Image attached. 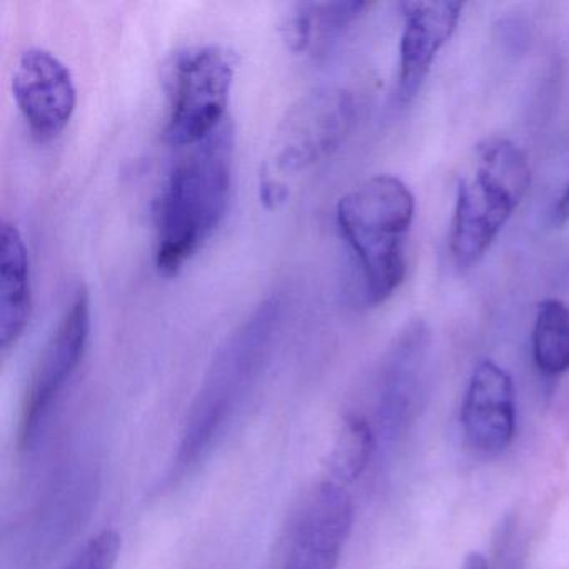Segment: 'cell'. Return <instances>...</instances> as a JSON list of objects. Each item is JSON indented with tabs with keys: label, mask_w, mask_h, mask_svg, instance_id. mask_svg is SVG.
<instances>
[{
	"label": "cell",
	"mask_w": 569,
	"mask_h": 569,
	"mask_svg": "<svg viewBox=\"0 0 569 569\" xmlns=\"http://www.w3.org/2000/svg\"><path fill=\"white\" fill-rule=\"evenodd\" d=\"M232 159L234 128L228 119L166 176L154 204V259L161 274H178L221 224L231 196Z\"/></svg>",
	"instance_id": "obj_1"
},
{
	"label": "cell",
	"mask_w": 569,
	"mask_h": 569,
	"mask_svg": "<svg viewBox=\"0 0 569 569\" xmlns=\"http://www.w3.org/2000/svg\"><path fill=\"white\" fill-rule=\"evenodd\" d=\"M416 199L395 176H376L346 192L336 206L339 232L361 274L371 306L388 301L406 276V241Z\"/></svg>",
	"instance_id": "obj_2"
},
{
	"label": "cell",
	"mask_w": 569,
	"mask_h": 569,
	"mask_svg": "<svg viewBox=\"0 0 569 569\" xmlns=\"http://www.w3.org/2000/svg\"><path fill=\"white\" fill-rule=\"evenodd\" d=\"M531 184L525 152L508 139L491 138L476 146L459 176L449 249L456 266L478 264Z\"/></svg>",
	"instance_id": "obj_3"
},
{
	"label": "cell",
	"mask_w": 569,
	"mask_h": 569,
	"mask_svg": "<svg viewBox=\"0 0 569 569\" xmlns=\"http://www.w3.org/2000/svg\"><path fill=\"white\" fill-rule=\"evenodd\" d=\"M355 102L335 86L311 89L286 111L269 141L259 172V196L266 208H278L292 186L325 161L348 134Z\"/></svg>",
	"instance_id": "obj_4"
},
{
	"label": "cell",
	"mask_w": 569,
	"mask_h": 569,
	"mask_svg": "<svg viewBox=\"0 0 569 569\" xmlns=\"http://www.w3.org/2000/svg\"><path fill=\"white\" fill-rule=\"evenodd\" d=\"M238 56L216 42L178 49L162 69L168 119L164 138L176 148H191L228 121L229 96Z\"/></svg>",
	"instance_id": "obj_5"
},
{
	"label": "cell",
	"mask_w": 569,
	"mask_h": 569,
	"mask_svg": "<svg viewBox=\"0 0 569 569\" xmlns=\"http://www.w3.org/2000/svg\"><path fill=\"white\" fill-rule=\"evenodd\" d=\"M91 332V298L86 286H79L59 319L54 332L42 349L34 371L29 379L22 405L21 445L29 446L36 438L39 425L48 415L66 382L81 365Z\"/></svg>",
	"instance_id": "obj_6"
},
{
	"label": "cell",
	"mask_w": 569,
	"mask_h": 569,
	"mask_svg": "<svg viewBox=\"0 0 569 569\" xmlns=\"http://www.w3.org/2000/svg\"><path fill=\"white\" fill-rule=\"evenodd\" d=\"M12 94L29 129L42 141L64 131L78 102L71 69L54 52L38 46L19 56Z\"/></svg>",
	"instance_id": "obj_7"
},
{
	"label": "cell",
	"mask_w": 569,
	"mask_h": 569,
	"mask_svg": "<svg viewBox=\"0 0 569 569\" xmlns=\"http://www.w3.org/2000/svg\"><path fill=\"white\" fill-rule=\"evenodd\" d=\"M352 525V502L335 482L306 495L292 518L286 569H336Z\"/></svg>",
	"instance_id": "obj_8"
},
{
	"label": "cell",
	"mask_w": 569,
	"mask_h": 569,
	"mask_svg": "<svg viewBox=\"0 0 569 569\" xmlns=\"http://www.w3.org/2000/svg\"><path fill=\"white\" fill-rule=\"evenodd\" d=\"M466 441L475 451L498 456L516 432V392L511 376L495 361L479 362L461 408Z\"/></svg>",
	"instance_id": "obj_9"
},
{
	"label": "cell",
	"mask_w": 569,
	"mask_h": 569,
	"mask_svg": "<svg viewBox=\"0 0 569 569\" xmlns=\"http://www.w3.org/2000/svg\"><path fill=\"white\" fill-rule=\"evenodd\" d=\"M462 8L465 4L451 0H408L399 4L405 19L399 44L401 101L409 102L418 94L436 56L455 34Z\"/></svg>",
	"instance_id": "obj_10"
},
{
	"label": "cell",
	"mask_w": 569,
	"mask_h": 569,
	"mask_svg": "<svg viewBox=\"0 0 569 569\" xmlns=\"http://www.w3.org/2000/svg\"><path fill=\"white\" fill-rule=\"evenodd\" d=\"M32 309L31 262L14 222L0 226V345L9 349L28 326Z\"/></svg>",
	"instance_id": "obj_11"
},
{
	"label": "cell",
	"mask_w": 569,
	"mask_h": 569,
	"mask_svg": "<svg viewBox=\"0 0 569 569\" xmlns=\"http://www.w3.org/2000/svg\"><path fill=\"white\" fill-rule=\"evenodd\" d=\"M369 4L366 2H296L281 18V36L299 54L319 52L331 44Z\"/></svg>",
	"instance_id": "obj_12"
},
{
	"label": "cell",
	"mask_w": 569,
	"mask_h": 569,
	"mask_svg": "<svg viewBox=\"0 0 569 569\" xmlns=\"http://www.w3.org/2000/svg\"><path fill=\"white\" fill-rule=\"evenodd\" d=\"M532 358L548 376L569 371V308L559 299H545L536 311Z\"/></svg>",
	"instance_id": "obj_13"
},
{
	"label": "cell",
	"mask_w": 569,
	"mask_h": 569,
	"mask_svg": "<svg viewBox=\"0 0 569 569\" xmlns=\"http://www.w3.org/2000/svg\"><path fill=\"white\" fill-rule=\"evenodd\" d=\"M372 452L375 435L371 426L362 416H348L336 436L329 455V469L339 481H356L368 468Z\"/></svg>",
	"instance_id": "obj_14"
},
{
	"label": "cell",
	"mask_w": 569,
	"mask_h": 569,
	"mask_svg": "<svg viewBox=\"0 0 569 569\" xmlns=\"http://www.w3.org/2000/svg\"><path fill=\"white\" fill-rule=\"evenodd\" d=\"M119 551L121 538L112 529H106L92 538L66 569H114Z\"/></svg>",
	"instance_id": "obj_15"
},
{
	"label": "cell",
	"mask_w": 569,
	"mask_h": 569,
	"mask_svg": "<svg viewBox=\"0 0 569 569\" xmlns=\"http://www.w3.org/2000/svg\"><path fill=\"white\" fill-rule=\"evenodd\" d=\"M569 221V184L562 188L558 201H556L555 211H552V222L556 226H565Z\"/></svg>",
	"instance_id": "obj_16"
},
{
	"label": "cell",
	"mask_w": 569,
	"mask_h": 569,
	"mask_svg": "<svg viewBox=\"0 0 569 569\" xmlns=\"http://www.w3.org/2000/svg\"><path fill=\"white\" fill-rule=\"evenodd\" d=\"M461 569H489L488 561L481 552L472 551L466 556L465 562H462Z\"/></svg>",
	"instance_id": "obj_17"
}]
</instances>
